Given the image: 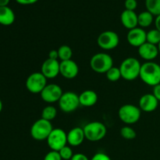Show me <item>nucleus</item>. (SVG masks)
<instances>
[{"label":"nucleus","instance_id":"obj_28","mask_svg":"<svg viewBox=\"0 0 160 160\" xmlns=\"http://www.w3.org/2000/svg\"><path fill=\"white\" fill-rule=\"evenodd\" d=\"M59 153L62 160H70L73 157V155H74L72 148L70 146H68V145H66L63 148H61L59 151Z\"/></svg>","mask_w":160,"mask_h":160},{"label":"nucleus","instance_id":"obj_22","mask_svg":"<svg viewBox=\"0 0 160 160\" xmlns=\"http://www.w3.org/2000/svg\"><path fill=\"white\" fill-rule=\"evenodd\" d=\"M145 7L153 16L160 15V0H145Z\"/></svg>","mask_w":160,"mask_h":160},{"label":"nucleus","instance_id":"obj_7","mask_svg":"<svg viewBox=\"0 0 160 160\" xmlns=\"http://www.w3.org/2000/svg\"><path fill=\"white\" fill-rule=\"evenodd\" d=\"M58 103L59 109L66 113L73 112L81 106L79 95L73 92H63Z\"/></svg>","mask_w":160,"mask_h":160},{"label":"nucleus","instance_id":"obj_30","mask_svg":"<svg viewBox=\"0 0 160 160\" xmlns=\"http://www.w3.org/2000/svg\"><path fill=\"white\" fill-rule=\"evenodd\" d=\"M125 9L127 10L134 11L138 7L137 0H126L124 2Z\"/></svg>","mask_w":160,"mask_h":160},{"label":"nucleus","instance_id":"obj_14","mask_svg":"<svg viewBox=\"0 0 160 160\" xmlns=\"http://www.w3.org/2000/svg\"><path fill=\"white\" fill-rule=\"evenodd\" d=\"M60 74L67 79H73L78 76L79 73V67L75 61L70 59L60 62L59 68Z\"/></svg>","mask_w":160,"mask_h":160},{"label":"nucleus","instance_id":"obj_20","mask_svg":"<svg viewBox=\"0 0 160 160\" xmlns=\"http://www.w3.org/2000/svg\"><path fill=\"white\" fill-rule=\"evenodd\" d=\"M15 21V14L12 9L9 6L0 7V24L9 26Z\"/></svg>","mask_w":160,"mask_h":160},{"label":"nucleus","instance_id":"obj_3","mask_svg":"<svg viewBox=\"0 0 160 160\" xmlns=\"http://www.w3.org/2000/svg\"><path fill=\"white\" fill-rule=\"evenodd\" d=\"M90 67L95 73H106L113 67V59L106 52L96 53L91 59Z\"/></svg>","mask_w":160,"mask_h":160},{"label":"nucleus","instance_id":"obj_33","mask_svg":"<svg viewBox=\"0 0 160 160\" xmlns=\"http://www.w3.org/2000/svg\"><path fill=\"white\" fill-rule=\"evenodd\" d=\"M152 94L159 102H160V84L153 87Z\"/></svg>","mask_w":160,"mask_h":160},{"label":"nucleus","instance_id":"obj_15","mask_svg":"<svg viewBox=\"0 0 160 160\" xmlns=\"http://www.w3.org/2000/svg\"><path fill=\"white\" fill-rule=\"evenodd\" d=\"M159 102L152 93L145 94L142 95L139 99V108L143 112H152L157 109Z\"/></svg>","mask_w":160,"mask_h":160},{"label":"nucleus","instance_id":"obj_2","mask_svg":"<svg viewBox=\"0 0 160 160\" xmlns=\"http://www.w3.org/2000/svg\"><path fill=\"white\" fill-rule=\"evenodd\" d=\"M142 64L138 59L134 57H128L122 61L120 70L122 78L128 81H134L140 76Z\"/></svg>","mask_w":160,"mask_h":160},{"label":"nucleus","instance_id":"obj_29","mask_svg":"<svg viewBox=\"0 0 160 160\" xmlns=\"http://www.w3.org/2000/svg\"><path fill=\"white\" fill-rule=\"evenodd\" d=\"M43 160H62V158H61L60 155H59V152L52 151V150H51V151L48 152L45 155Z\"/></svg>","mask_w":160,"mask_h":160},{"label":"nucleus","instance_id":"obj_36","mask_svg":"<svg viewBox=\"0 0 160 160\" xmlns=\"http://www.w3.org/2000/svg\"><path fill=\"white\" fill-rule=\"evenodd\" d=\"M155 25H156V29L160 31V15L157 16L155 19Z\"/></svg>","mask_w":160,"mask_h":160},{"label":"nucleus","instance_id":"obj_6","mask_svg":"<svg viewBox=\"0 0 160 160\" xmlns=\"http://www.w3.org/2000/svg\"><path fill=\"white\" fill-rule=\"evenodd\" d=\"M53 128L51 121L41 118L36 120L31 128V135L34 140H47L48 137L52 131Z\"/></svg>","mask_w":160,"mask_h":160},{"label":"nucleus","instance_id":"obj_17","mask_svg":"<svg viewBox=\"0 0 160 160\" xmlns=\"http://www.w3.org/2000/svg\"><path fill=\"white\" fill-rule=\"evenodd\" d=\"M85 139L84 129L79 127L73 128L67 133V144L70 146L77 147L81 145Z\"/></svg>","mask_w":160,"mask_h":160},{"label":"nucleus","instance_id":"obj_4","mask_svg":"<svg viewBox=\"0 0 160 160\" xmlns=\"http://www.w3.org/2000/svg\"><path fill=\"white\" fill-rule=\"evenodd\" d=\"M85 138L90 142H98L104 138L107 133L106 125L99 121H93L84 127Z\"/></svg>","mask_w":160,"mask_h":160},{"label":"nucleus","instance_id":"obj_13","mask_svg":"<svg viewBox=\"0 0 160 160\" xmlns=\"http://www.w3.org/2000/svg\"><path fill=\"white\" fill-rule=\"evenodd\" d=\"M147 32L140 27L129 30L127 34V40L131 46L139 48L146 42Z\"/></svg>","mask_w":160,"mask_h":160},{"label":"nucleus","instance_id":"obj_38","mask_svg":"<svg viewBox=\"0 0 160 160\" xmlns=\"http://www.w3.org/2000/svg\"><path fill=\"white\" fill-rule=\"evenodd\" d=\"M2 102L1 99H0V112H2Z\"/></svg>","mask_w":160,"mask_h":160},{"label":"nucleus","instance_id":"obj_24","mask_svg":"<svg viewBox=\"0 0 160 160\" xmlns=\"http://www.w3.org/2000/svg\"><path fill=\"white\" fill-rule=\"evenodd\" d=\"M57 116V109L53 106H48L42 111V118L48 121H52Z\"/></svg>","mask_w":160,"mask_h":160},{"label":"nucleus","instance_id":"obj_21","mask_svg":"<svg viewBox=\"0 0 160 160\" xmlns=\"http://www.w3.org/2000/svg\"><path fill=\"white\" fill-rule=\"evenodd\" d=\"M138 26L142 28H148L151 26L154 21V16L148 11H144L138 15Z\"/></svg>","mask_w":160,"mask_h":160},{"label":"nucleus","instance_id":"obj_18","mask_svg":"<svg viewBox=\"0 0 160 160\" xmlns=\"http://www.w3.org/2000/svg\"><path fill=\"white\" fill-rule=\"evenodd\" d=\"M120 20L122 25L127 29L131 30L138 26V14L134 11L123 10L120 15Z\"/></svg>","mask_w":160,"mask_h":160},{"label":"nucleus","instance_id":"obj_8","mask_svg":"<svg viewBox=\"0 0 160 160\" xmlns=\"http://www.w3.org/2000/svg\"><path fill=\"white\" fill-rule=\"evenodd\" d=\"M46 141L51 150L59 152L67 145V134L61 128H53Z\"/></svg>","mask_w":160,"mask_h":160},{"label":"nucleus","instance_id":"obj_9","mask_svg":"<svg viewBox=\"0 0 160 160\" xmlns=\"http://www.w3.org/2000/svg\"><path fill=\"white\" fill-rule=\"evenodd\" d=\"M47 84V78L41 72L32 73L26 81L27 89L32 94H40Z\"/></svg>","mask_w":160,"mask_h":160},{"label":"nucleus","instance_id":"obj_25","mask_svg":"<svg viewBox=\"0 0 160 160\" xmlns=\"http://www.w3.org/2000/svg\"><path fill=\"white\" fill-rule=\"evenodd\" d=\"M146 42L152 45H157L160 43V31L156 28L150 30L146 34Z\"/></svg>","mask_w":160,"mask_h":160},{"label":"nucleus","instance_id":"obj_10","mask_svg":"<svg viewBox=\"0 0 160 160\" xmlns=\"http://www.w3.org/2000/svg\"><path fill=\"white\" fill-rule=\"evenodd\" d=\"M120 38L117 33L112 31H106L102 32L97 38V44L104 50H112L118 46Z\"/></svg>","mask_w":160,"mask_h":160},{"label":"nucleus","instance_id":"obj_34","mask_svg":"<svg viewBox=\"0 0 160 160\" xmlns=\"http://www.w3.org/2000/svg\"><path fill=\"white\" fill-rule=\"evenodd\" d=\"M38 1V0H16V2H17V3H19V4L20 5H24V6H26V5L34 4V3L37 2Z\"/></svg>","mask_w":160,"mask_h":160},{"label":"nucleus","instance_id":"obj_32","mask_svg":"<svg viewBox=\"0 0 160 160\" xmlns=\"http://www.w3.org/2000/svg\"><path fill=\"white\" fill-rule=\"evenodd\" d=\"M70 160H90L88 158L87 156H85L83 153H76L73 156L72 159Z\"/></svg>","mask_w":160,"mask_h":160},{"label":"nucleus","instance_id":"obj_26","mask_svg":"<svg viewBox=\"0 0 160 160\" xmlns=\"http://www.w3.org/2000/svg\"><path fill=\"white\" fill-rule=\"evenodd\" d=\"M106 76L107 79L111 82H116L122 78L120 68L116 67H112V68L109 69L106 73Z\"/></svg>","mask_w":160,"mask_h":160},{"label":"nucleus","instance_id":"obj_27","mask_svg":"<svg viewBox=\"0 0 160 160\" xmlns=\"http://www.w3.org/2000/svg\"><path fill=\"white\" fill-rule=\"evenodd\" d=\"M120 135L126 140H133L137 136V133L131 127L124 126L120 129Z\"/></svg>","mask_w":160,"mask_h":160},{"label":"nucleus","instance_id":"obj_37","mask_svg":"<svg viewBox=\"0 0 160 160\" xmlns=\"http://www.w3.org/2000/svg\"><path fill=\"white\" fill-rule=\"evenodd\" d=\"M10 0H0V7L1 6H6L9 4Z\"/></svg>","mask_w":160,"mask_h":160},{"label":"nucleus","instance_id":"obj_12","mask_svg":"<svg viewBox=\"0 0 160 160\" xmlns=\"http://www.w3.org/2000/svg\"><path fill=\"white\" fill-rule=\"evenodd\" d=\"M59 68H60V62H59L58 59H52L48 58L42 64L41 73L47 79H53L60 74Z\"/></svg>","mask_w":160,"mask_h":160},{"label":"nucleus","instance_id":"obj_16","mask_svg":"<svg viewBox=\"0 0 160 160\" xmlns=\"http://www.w3.org/2000/svg\"><path fill=\"white\" fill-rule=\"evenodd\" d=\"M138 54L141 58L146 60L147 62H149L154 60L159 56V48L157 45L146 42L138 48Z\"/></svg>","mask_w":160,"mask_h":160},{"label":"nucleus","instance_id":"obj_31","mask_svg":"<svg viewBox=\"0 0 160 160\" xmlns=\"http://www.w3.org/2000/svg\"><path fill=\"white\" fill-rule=\"evenodd\" d=\"M90 160H112L108 155L103 152H98L93 156Z\"/></svg>","mask_w":160,"mask_h":160},{"label":"nucleus","instance_id":"obj_19","mask_svg":"<svg viewBox=\"0 0 160 160\" xmlns=\"http://www.w3.org/2000/svg\"><path fill=\"white\" fill-rule=\"evenodd\" d=\"M80 105L84 107H92L98 102V95L95 91L85 90L79 95Z\"/></svg>","mask_w":160,"mask_h":160},{"label":"nucleus","instance_id":"obj_1","mask_svg":"<svg viewBox=\"0 0 160 160\" xmlns=\"http://www.w3.org/2000/svg\"><path fill=\"white\" fill-rule=\"evenodd\" d=\"M139 78L145 84L152 87L160 84V65L153 61L144 62Z\"/></svg>","mask_w":160,"mask_h":160},{"label":"nucleus","instance_id":"obj_11","mask_svg":"<svg viewBox=\"0 0 160 160\" xmlns=\"http://www.w3.org/2000/svg\"><path fill=\"white\" fill-rule=\"evenodd\" d=\"M63 94L62 88L56 84H47L40 93L41 98L47 103L58 102Z\"/></svg>","mask_w":160,"mask_h":160},{"label":"nucleus","instance_id":"obj_35","mask_svg":"<svg viewBox=\"0 0 160 160\" xmlns=\"http://www.w3.org/2000/svg\"><path fill=\"white\" fill-rule=\"evenodd\" d=\"M48 58L52 59H59V55H58V51L56 49H52L48 53Z\"/></svg>","mask_w":160,"mask_h":160},{"label":"nucleus","instance_id":"obj_39","mask_svg":"<svg viewBox=\"0 0 160 160\" xmlns=\"http://www.w3.org/2000/svg\"><path fill=\"white\" fill-rule=\"evenodd\" d=\"M158 48H159V52L160 54V43L159 44V45H158Z\"/></svg>","mask_w":160,"mask_h":160},{"label":"nucleus","instance_id":"obj_23","mask_svg":"<svg viewBox=\"0 0 160 160\" xmlns=\"http://www.w3.org/2000/svg\"><path fill=\"white\" fill-rule=\"evenodd\" d=\"M58 55H59V59L62 61H67L71 59L73 56V51L71 48L67 45H61L57 49Z\"/></svg>","mask_w":160,"mask_h":160},{"label":"nucleus","instance_id":"obj_5","mask_svg":"<svg viewBox=\"0 0 160 160\" xmlns=\"http://www.w3.org/2000/svg\"><path fill=\"white\" fill-rule=\"evenodd\" d=\"M142 110L140 108L133 104H125L119 109L118 116L123 123L126 124H134L141 118Z\"/></svg>","mask_w":160,"mask_h":160}]
</instances>
